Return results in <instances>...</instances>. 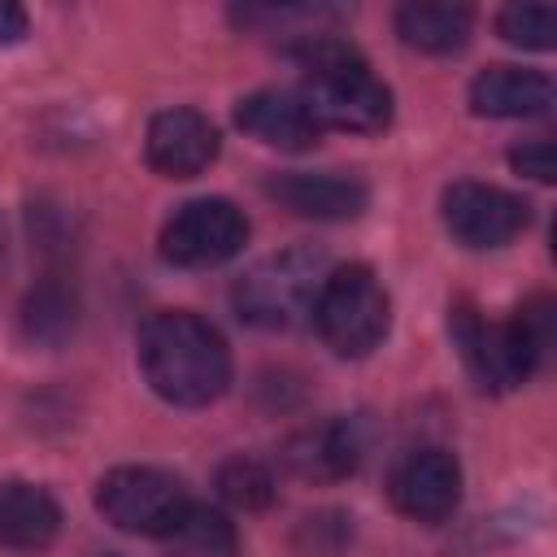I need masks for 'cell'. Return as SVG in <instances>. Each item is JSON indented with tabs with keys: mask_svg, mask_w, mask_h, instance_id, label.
<instances>
[{
	"mask_svg": "<svg viewBox=\"0 0 557 557\" xmlns=\"http://www.w3.org/2000/svg\"><path fill=\"white\" fill-rule=\"evenodd\" d=\"M139 370L148 387L183 409L218 400L231 383V352L218 326L187 309H161L139 331Z\"/></svg>",
	"mask_w": 557,
	"mask_h": 557,
	"instance_id": "cell-1",
	"label": "cell"
},
{
	"mask_svg": "<svg viewBox=\"0 0 557 557\" xmlns=\"http://www.w3.org/2000/svg\"><path fill=\"white\" fill-rule=\"evenodd\" d=\"M296 61L305 70L300 78V100L318 126L335 131H357L374 135L392 122V91L387 83L366 65V57L344 44L339 35H300Z\"/></svg>",
	"mask_w": 557,
	"mask_h": 557,
	"instance_id": "cell-2",
	"label": "cell"
},
{
	"mask_svg": "<svg viewBox=\"0 0 557 557\" xmlns=\"http://www.w3.org/2000/svg\"><path fill=\"white\" fill-rule=\"evenodd\" d=\"M448 331H453V344L461 348V361L474 374V383L487 392H509L548 352L553 300L535 296L531 305L518 309L513 322H487L474 305H457L448 318Z\"/></svg>",
	"mask_w": 557,
	"mask_h": 557,
	"instance_id": "cell-3",
	"label": "cell"
},
{
	"mask_svg": "<svg viewBox=\"0 0 557 557\" xmlns=\"http://www.w3.org/2000/svg\"><path fill=\"white\" fill-rule=\"evenodd\" d=\"M309 309H313V326H318L322 344L339 357L374 352L392 326V300L370 265L326 270Z\"/></svg>",
	"mask_w": 557,
	"mask_h": 557,
	"instance_id": "cell-4",
	"label": "cell"
},
{
	"mask_svg": "<svg viewBox=\"0 0 557 557\" xmlns=\"http://www.w3.org/2000/svg\"><path fill=\"white\" fill-rule=\"evenodd\" d=\"M326 278V257L318 248H287L265 261H257L235 283V309L244 322L278 331L292 326L318 296V283Z\"/></svg>",
	"mask_w": 557,
	"mask_h": 557,
	"instance_id": "cell-5",
	"label": "cell"
},
{
	"mask_svg": "<svg viewBox=\"0 0 557 557\" xmlns=\"http://www.w3.org/2000/svg\"><path fill=\"white\" fill-rule=\"evenodd\" d=\"M187 505H191L187 487L157 466H117L96 487V509L117 531H131V535L165 540L187 513Z\"/></svg>",
	"mask_w": 557,
	"mask_h": 557,
	"instance_id": "cell-6",
	"label": "cell"
},
{
	"mask_svg": "<svg viewBox=\"0 0 557 557\" xmlns=\"http://www.w3.org/2000/svg\"><path fill=\"white\" fill-rule=\"evenodd\" d=\"M248 244V218L226 196H200L174 209L161 231V257L183 270H209L231 261Z\"/></svg>",
	"mask_w": 557,
	"mask_h": 557,
	"instance_id": "cell-7",
	"label": "cell"
},
{
	"mask_svg": "<svg viewBox=\"0 0 557 557\" xmlns=\"http://www.w3.org/2000/svg\"><path fill=\"white\" fill-rule=\"evenodd\" d=\"M531 222V205L496 183L461 178L444 191V226L466 248H505Z\"/></svg>",
	"mask_w": 557,
	"mask_h": 557,
	"instance_id": "cell-8",
	"label": "cell"
},
{
	"mask_svg": "<svg viewBox=\"0 0 557 557\" xmlns=\"http://www.w3.org/2000/svg\"><path fill=\"white\" fill-rule=\"evenodd\" d=\"M387 496L413 522H444L461 505V466L448 448H409L387 474Z\"/></svg>",
	"mask_w": 557,
	"mask_h": 557,
	"instance_id": "cell-9",
	"label": "cell"
},
{
	"mask_svg": "<svg viewBox=\"0 0 557 557\" xmlns=\"http://www.w3.org/2000/svg\"><path fill=\"white\" fill-rule=\"evenodd\" d=\"M218 148H222L218 126L200 109H187V104L161 109L148 122V135H144L148 165L157 174H165V178H196V174H205L218 161Z\"/></svg>",
	"mask_w": 557,
	"mask_h": 557,
	"instance_id": "cell-10",
	"label": "cell"
},
{
	"mask_svg": "<svg viewBox=\"0 0 557 557\" xmlns=\"http://www.w3.org/2000/svg\"><path fill=\"white\" fill-rule=\"evenodd\" d=\"M235 126L244 135H252L257 144L265 148H278V152H305L318 144L322 126L309 117L305 100L296 91H283V87H261V91H248L239 104H235Z\"/></svg>",
	"mask_w": 557,
	"mask_h": 557,
	"instance_id": "cell-11",
	"label": "cell"
},
{
	"mask_svg": "<svg viewBox=\"0 0 557 557\" xmlns=\"http://www.w3.org/2000/svg\"><path fill=\"white\" fill-rule=\"evenodd\" d=\"M265 191L300 213V218H318V222H344V218H357L370 200L366 183L352 178V174H335V170H322V174H305V170H292V174H274L265 183Z\"/></svg>",
	"mask_w": 557,
	"mask_h": 557,
	"instance_id": "cell-12",
	"label": "cell"
},
{
	"mask_svg": "<svg viewBox=\"0 0 557 557\" xmlns=\"http://www.w3.org/2000/svg\"><path fill=\"white\" fill-rule=\"evenodd\" d=\"M61 531V505L48 487L9 479L0 483V548L4 553H39Z\"/></svg>",
	"mask_w": 557,
	"mask_h": 557,
	"instance_id": "cell-13",
	"label": "cell"
},
{
	"mask_svg": "<svg viewBox=\"0 0 557 557\" xmlns=\"http://www.w3.org/2000/svg\"><path fill=\"white\" fill-rule=\"evenodd\" d=\"M553 104V78L522 65H487L470 83V109L479 117H540Z\"/></svg>",
	"mask_w": 557,
	"mask_h": 557,
	"instance_id": "cell-14",
	"label": "cell"
},
{
	"mask_svg": "<svg viewBox=\"0 0 557 557\" xmlns=\"http://www.w3.org/2000/svg\"><path fill=\"white\" fill-rule=\"evenodd\" d=\"M470 26H474V13L466 4H448V0H413V4L396 9V35L409 48L431 52V57L457 52L470 39Z\"/></svg>",
	"mask_w": 557,
	"mask_h": 557,
	"instance_id": "cell-15",
	"label": "cell"
},
{
	"mask_svg": "<svg viewBox=\"0 0 557 557\" xmlns=\"http://www.w3.org/2000/svg\"><path fill=\"white\" fill-rule=\"evenodd\" d=\"M287 457H292V466L305 479H344L361 461V440H357V426L352 422H326V426L305 431L292 444Z\"/></svg>",
	"mask_w": 557,
	"mask_h": 557,
	"instance_id": "cell-16",
	"label": "cell"
},
{
	"mask_svg": "<svg viewBox=\"0 0 557 557\" xmlns=\"http://www.w3.org/2000/svg\"><path fill=\"white\" fill-rule=\"evenodd\" d=\"M74 318H78V300H74V287L61 274H48L30 287L26 309H22V326H26L30 339L61 344L74 331Z\"/></svg>",
	"mask_w": 557,
	"mask_h": 557,
	"instance_id": "cell-17",
	"label": "cell"
},
{
	"mask_svg": "<svg viewBox=\"0 0 557 557\" xmlns=\"http://www.w3.org/2000/svg\"><path fill=\"white\" fill-rule=\"evenodd\" d=\"M165 544L178 557H235V527L205 505H187L178 527L165 535Z\"/></svg>",
	"mask_w": 557,
	"mask_h": 557,
	"instance_id": "cell-18",
	"label": "cell"
},
{
	"mask_svg": "<svg viewBox=\"0 0 557 557\" xmlns=\"http://www.w3.org/2000/svg\"><path fill=\"white\" fill-rule=\"evenodd\" d=\"M496 30L513 48L548 52L557 44V9H548V4H509V9H500Z\"/></svg>",
	"mask_w": 557,
	"mask_h": 557,
	"instance_id": "cell-19",
	"label": "cell"
},
{
	"mask_svg": "<svg viewBox=\"0 0 557 557\" xmlns=\"http://www.w3.org/2000/svg\"><path fill=\"white\" fill-rule=\"evenodd\" d=\"M218 492L239 509H265L274 500V474L257 457H231L218 470Z\"/></svg>",
	"mask_w": 557,
	"mask_h": 557,
	"instance_id": "cell-20",
	"label": "cell"
},
{
	"mask_svg": "<svg viewBox=\"0 0 557 557\" xmlns=\"http://www.w3.org/2000/svg\"><path fill=\"white\" fill-rule=\"evenodd\" d=\"M509 165L535 183H553V144L548 139H527L509 152Z\"/></svg>",
	"mask_w": 557,
	"mask_h": 557,
	"instance_id": "cell-21",
	"label": "cell"
},
{
	"mask_svg": "<svg viewBox=\"0 0 557 557\" xmlns=\"http://www.w3.org/2000/svg\"><path fill=\"white\" fill-rule=\"evenodd\" d=\"M26 9L22 4H9V0H0V44H17V39H26Z\"/></svg>",
	"mask_w": 557,
	"mask_h": 557,
	"instance_id": "cell-22",
	"label": "cell"
},
{
	"mask_svg": "<svg viewBox=\"0 0 557 557\" xmlns=\"http://www.w3.org/2000/svg\"><path fill=\"white\" fill-rule=\"evenodd\" d=\"M0 270H4V231H0Z\"/></svg>",
	"mask_w": 557,
	"mask_h": 557,
	"instance_id": "cell-23",
	"label": "cell"
}]
</instances>
